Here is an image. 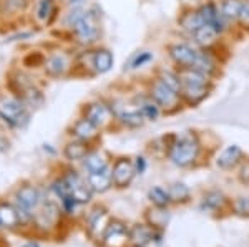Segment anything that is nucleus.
I'll return each instance as SVG.
<instances>
[{
  "instance_id": "obj_12",
  "label": "nucleus",
  "mask_w": 249,
  "mask_h": 247,
  "mask_svg": "<svg viewBox=\"0 0 249 247\" xmlns=\"http://www.w3.org/2000/svg\"><path fill=\"white\" fill-rule=\"evenodd\" d=\"M241 154H243V151H241L239 146L231 145L219 154L216 165H218L221 169H230L234 165H238V161L241 159Z\"/></svg>"
},
{
  "instance_id": "obj_6",
  "label": "nucleus",
  "mask_w": 249,
  "mask_h": 247,
  "mask_svg": "<svg viewBox=\"0 0 249 247\" xmlns=\"http://www.w3.org/2000/svg\"><path fill=\"white\" fill-rule=\"evenodd\" d=\"M111 176H113V184L118 188H124L131 182L135 176V166L130 159L120 158L115 161L113 169H111Z\"/></svg>"
},
{
  "instance_id": "obj_13",
  "label": "nucleus",
  "mask_w": 249,
  "mask_h": 247,
  "mask_svg": "<svg viewBox=\"0 0 249 247\" xmlns=\"http://www.w3.org/2000/svg\"><path fill=\"white\" fill-rule=\"evenodd\" d=\"M153 239V232L150 228L143 224H136L130 231V242L133 247H146Z\"/></svg>"
},
{
  "instance_id": "obj_30",
  "label": "nucleus",
  "mask_w": 249,
  "mask_h": 247,
  "mask_svg": "<svg viewBox=\"0 0 249 247\" xmlns=\"http://www.w3.org/2000/svg\"><path fill=\"white\" fill-rule=\"evenodd\" d=\"M27 0H3V9L9 14H18L27 9Z\"/></svg>"
},
{
  "instance_id": "obj_2",
  "label": "nucleus",
  "mask_w": 249,
  "mask_h": 247,
  "mask_svg": "<svg viewBox=\"0 0 249 247\" xmlns=\"http://www.w3.org/2000/svg\"><path fill=\"white\" fill-rule=\"evenodd\" d=\"M73 33L80 43H91L98 37V17L91 10L83 14V17L75 23Z\"/></svg>"
},
{
  "instance_id": "obj_40",
  "label": "nucleus",
  "mask_w": 249,
  "mask_h": 247,
  "mask_svg": "<svg viewBox=\"0 0 249 247\" xmlns=\"http://www.w3.org/2000/svg\"><path fill=\"white\" fill-rule=\"evenodd\" d=\"M22 247H40L37 242H27V244H23Z\"/></svg>"
},
{
  "instance_id": "obj_33",
  "label": "nucleus",
  "mask_w": 249,
  "mask_h": 247,
  "mask_svg": "<svg viewBox=\"0 0 249 247\" xmlns=\"http://www.w3.org/2000/svg\"><path fill=\"white\" fill-rule=\"evenodd\" d=\"M234 208L239 216H249V198H239L236 201Z\"/></svg>"
},
{
  "instance_id": "obj_34",
  "label": "nucleus",
  "mask_w": 249,
  "mask_h": 247,
  "mask_svg": "<svg viewBox=\"0 0 249 247\" xmlns=\"http://www.w3.org/2000/svg\"><path fill=\"white\" fill-rule=\"evenodd\" d=\"M221 201H223V196L219 193H210L204 198V206L206 208H216V206L221 204Z\"/></svg>"
},
{
  "instance_id": "obj_36",
  "label": "nucleus",
  "mask_w": 249,
  "mask_h": 247,
  "mask_svg": "<svg viewBox=\"0 0 249 247\" xmlns=\"http://www.w3.org/2000/svg\"><path fill=\"white\" fill-rule=\"evenodd\" d=\"M239 20L244 25H249V2L244 3L243 10H241V15H239Z\"/></svg>"
},
{
  "instance_id": "obj_5",
  "label": "nucleus",
  "mask_w": 249,
  "mask_h": 247,
  "mask_svg": "<svg viewBox=\"0 0 249 247\" xmlns=\"http://www.w3.org/2000/svg\"><path fill=\"white\" fill-rule=\"evenodd\" d=\"M198 53L193 47L186 45V43H176V45L170 47V57L176 65H179L181 68H191L195 65Z\"/></svg>"
},
{
  "instance_id": "obj_15",
  "label": "nucleus",
  "mask_w": 249,
  "mask_h": 247,
  "mask_svg": "<svg viewBox=\"0 0 249 247\" xmlns=\"http://www.w3.org/2000/svg\"><path fill=\"white\" fill-rule=\"evenodd\" d=\"M179 95H181L190 105H198V103L208 95L206 85H181Z\"/></svg>"
},
{
  "instance_id": "obj_29",
  "label": "nucleus",
  "mask_w": 249,
  "mask_h": 247,
  "mask_svg": "<svg viewBox=\"0 0 249 247\" xmlns=\"http://www.w3.org/2000/svg\"><path fill=\"white\" fill-rule=\"evenodd\" d=\"M163 83H166L168 86H170L171 90H175L176 93L179 95V90H181V80L176 73H171V71H163L161 77H160Z\"/></svg>"
},
{
  "instance_id": "obj_17",
  "label": "nucleus",
  "mask_w": 249,
  "mask_h": 247,
  "mask_svg": "<svg viewBox=\"0 0 249 247\" xmlns=\"http://www.w3.org/2000/svg\"><path fill=\"white\" fill-rule=\"evenodd\" d=\"M20 222H22V216H20L17 208L9 204L0 206V224L12 229V228H17Z\"/></svg>"
},
{
  "instance_id": "obj_21",
  "label": "nucleus",
  "mask_w": 249,
  "mask_h": 247,
  "mask_svg": "<svg viewBox=\"0 0 249 247\" xmlns=\"http://www.w3.org/2000/svg\"><path fill=\"white\" fill-rule=\"evenodd\" d=\"M243 7H244L243 0H223V3H221V14L226 18H239Z\"/></svg>"
},
{
  "instance_id": "obj_26",
  "label": "nucleus",
  "mask_w": 249,
  "mask_h": 247,
  "mask_svg": "<svg viewBox=\"0 0 249 247\" xmlns=\"http://www.w3.org/2000/svg\"><path fill=\"white\" fill-rule=\"evenodd\" d=\"M105 219H107V213L105 209H95L93 213L90 214L88 217V228H90V232H96L103 224H105Z\"/></svg>"
},
{
  "instance_id": "obj_20",
  "label": "nucleus",
  "mask_w": 249,
  "mask_h": 247,
  "mask_svg": "<svg viewBox=\"0 0 249 247\" xmlns=\"http://www.w3.org/2000/svg\"><path fill=\"white\" fill-rule=\"evenodd\" d=\"M193 37H195L196 43H199V45H210V43L214 42V38L218 37V32H216L214 27L204 23L203 27H199V29L193 33Z\"/></svg>"
},
{
  "instance_id": "obj_39",
  "label": "nucleus",
  "mask_w": 249,
  "mask_h": 247,
  "mask_svg": "<svg viewBox=\"0 0 249 247\" xmlns=\"http://www.w3.org/2000/svg\"><path fill=\"white\" fill-rule=\"evenodd\" d=\"M83 0H68V5H71V7H77L78 3H82Z\"/></svg>"
},
{
  "instance_id": "obj_9",
  "label": "nucleus",
  "mask_w": 249,
  "mask_h": 247,
  "mask_svg": "<svg viewBox=\"0 0 249 247\" xmlns=\"http://www.w3.org/2000/svg\"><path fill=\"white\" fill-rule=\"evenodd\" d=\"M85 118L90 123H93L96 128L105 126L111 118V111L103 103H90L85 110Z\"/></svg>"
},
{
  "instance_id": "obj_27",
  "label": "nucleus",
  "mask_w": 249,
  "mask_h": 247,
  "mask_svg": "<svg viewBox=\"0 0 249 247\" xmlns=\"http://www.w3.org/2000/svg\"><path fill=\"white\" fill-rule=\"evenodd\" d=\"M148 196H150V199L153 201V204H156L158 208H163V206H166L168 202H170V193H166L164 189L161 188H151L150 193H148Z\"/></svg>"
},
{
  "instance_id": "obj_16",
  "label": "nucleus",
  "mask_w": 249,
  "mask_h": 247,
  "mask_svg": "<svg viewBox=\"0 0 249 247\" xmlns=\"http://www.w3.org/2000/svg\"><path fill=\"white\" fill-rule=\"evenodd\" d=\"M93 66L96 73H107L113 66V53L107 49L96 50L93 55Z\"/></svg>"
},
{
  "instance_id": "obj_3",
  "label": "nucleus",
  "mask_w": 249,
  "mask_h": 247,
  "mask_svg": "<svg viewBox=\"0 0 249 247\" xmlns=\"http://www.w3.org/2000/svg\"><path fill=\"white\" fill-rule=\"evenodd\" d=\"M67 179L68 186H70V196L78 202V204H83V202H88L91 199V188L88 184V181L85 182L82 178L78 176L75 171H68V173L63 176Z\"/></svg>"
},
{
  "instance_id": "obj_18",
  "label": "nucleus",
  "mask_w": 249,
  "mask_h": 247,
  "mask_svg": "<svg viewBox=\"0 0 249 247\" xmlns=\"http://www.w3.org/2000/svg\"><path fill=\"white\" fill-rule=\"evenodd\" d=\"M63 154H65V158L68 161H80V159H85L88 154L85 141H80V139H77V141H70L65 146V149H63Z\"/></svg>"
},
{
  "instance_id": "obj_8",
  "label": "nucleus",
  "mask_w": 249,
  "mask_h": 247,
  "mask_svg": "<svg viewBox=\"0 0 249 247\" xmlns=\"http://www.w3.org/2000/svg\"><path fill=\"white\" fill-rule=\"evenodd\" d=\"M130 241V232L122 222H111L107 226L105 234H103V242L108 247H123Z\"/></svg>"
},
{
  "instance_id": "obj_7",
  "label": "nucleus",
  "mask_w": 249,
  "mask_h": 247,
  "mask_svg": "<svg viewBox=\"0 0 249 247\" xmlns=\"http://www.w3.org/2000/svg\"><path fill=\"white\" fill-rule=\"evenodd\" d=\"M151 99L161 108H168V106H173L176 103V98H178V93L175 90H171L166 83H163L161 80H156V82L151 85L150 90Z\"/></svg>"
},
{
  "instance_id": "obj_4",
  "label": "nucleus",
  "mask_w": 249,
  "mask_h": 247,
  "mask_svg": "<svg viewBox=\"0 0 249 247\" xmlns=\"http://www.w3.org/2000/svg\"><path fill=\"white\" fill-rule=\"evenodd\" d=\"M15 201H17V209L23 221V216H27L32 209H35L38 206L40 194L34 186H22L15 194Z\"/></svg>"
},
{
  "instance_id": "obj_37",
  "label": "nucleus",
  "mask_w": 249,
  "mask_h": 247,
  "mask_svg": "<svg viewBox=\"0 0 249 247\" xmlns=\"http://www.w3.org/2000/svg\"><path fill=\"white\" fill-rule=\"evenodd\" d=\"M239 179L243 182H246V184L249 182V161L243 166V168H241V171H239Z\"/></svg>"
},
{
  "instance_id": "obj_10",
  "label": "nucleus",
  "mask_w": 249,
  "mask_h": 247,
  "mask_svg": "<svg viewBox=\"0 0 249 247\" xmlns=\"http://www.w3.org/2000/svg\"><path fill=\"white\" fill-rule=\"evenodd\" d=\"M111 182H113V176L108 168L98 171V173H88V184L93 193H105L110 189Z\"/></svg>"
},
{
  "instance_id": "obj_28",
  "label": "nucleus",
  "mask_w": 249,
  "mask_h": 247,
  "mask_svg": "<svg viewBox=\"0 0 249 247\" xmlns=\"http://www.w3.org/2000/svg\"><path fill=\"white\" fill-rule=\"evenodd\" d=\"M168 193H170V198L173 201H186L190 198V189H188V186L181 184V182L173 184Z\"/></svg>"
},
{
  "instance_id": "obj_25",
  "label": "nucleus",
  "mask_w": 249,
  "mask_h": 247,
  "mask_svg": "<svg viewBox=\"0 0 249 247\" xmlns=\"http://www.w3.org/2000/svg\"><path fill=\"white\" fill-rule=\"evenodd\" d=\"M52 12H53V0H38L35 9V17L38 22H47Z\"/></svg>"
},
{
  "instance_id": "obj_11",
  "label": "nucleus",
  "mask_w": 249,
  "mask_h": 247,
  "mask_svg": "<svg viewBox=\"0 0 249 247\" xmlns=\"http://www.w3.org/2000/svg\"><path fill=\"white\" fill-rule=\"evenodd\" d=\"M43 68H45V73L48 77H62L68 68V60L63 53H53L45 60Z\"/></svg>"
},
{
  "instance_id": "obj_14",
  "label": "nucleus",
  "mask_w": 249,
  "mask_h": 247,
  "mask_svg": "<svg viewBox=\"0 0 249 247\" xmlns=\"http://www.w3.org/2000/svg\"><path fill=\"white\" fill-rule=\"evenodd\" d=\"M96 126L93 125V123H90L87 118H83V119H78L77 123L73 125V134H75V138L80 139V141H91L93 138H96Z\"/></svg>"
},
{
  "instance_id": "obj_24",
  "label": "nucleus",
  "mask_w": 249,
  "mask_h": 247,
  "mask_svg": "<svg viewBox=\"0 0 249 247\" xmlns=\"http://www.w3.org/2000/svg\"><path fill=\"white\" fill-rule=\"evenodd\" d=\"M120 118H122L123 125L130 126V128H138V126H142L143 121H144V116H143V113L140 110L124 111V113Z\"/></svg>"
},
{
  "instance_id": "obj_38",
  "label": "nucleus",
  "mask_w": 249,
  "mask_h": 247,
  "mask_svg": "<svg viewBox=\"0 0 249 247\" xmlns=\"http://www.w3.org/2000/svg\"><path fill=\"white\" fill-rule=\"evenodd\" d=\"M146 169V161H144V158H136V171L138 173H143V171Z\"/></svg>"
},
{
  "instance_id": "obj_1",
  "label": "nucleus",
  "mask_w": 249,
  "mask_h": 247,
  "mask_svg": "<svg viewBox=\"0 0 249 247\" xmlns=\"http://www.w3.org/2000/svg\"><path fill=\"white\" fill-rule=\"evenodd\" d=\"M199 145L195 136L191 134H184V136L178 138L171 146L170 158L176 166H188L198 158Z\"/></svg>"
},
{
  "instance_id": "obj_19",
  "label": "nucleus",
  "mask_w": 249,
  "mask_h": 247,
  "mask_svg": "<svg viewBox=\"0 0 249 247\" xmlns=\"http://www.w3.org/2000/svg\"><path fill=\"white\" fill-rule=\"evenodd\" d=\"M179 25H181L183 30L190 32V33H195L199 27L204 25V22H203L201 15H199V12H186V14H183L181 18H179Z\"/></svg>"
},
{
  "instance_id": "obj_22",
  "label": "nucleus",
  "mask_w": 249,
  "mask_h": 247,
  "mask_svg": "<svg viewBox=\"0 0 249 247\" xmlns=\"http://www.w3.org/2000/svg\"><path fill=\"white\" fill-rule=\"evenodd\" d=\"M193 70L199 71V73H203L204 77H210V75L213 73V71L216 70V65L214 62L208 57L206 53H198V58H196L195 65L191 66Z\"/></svg>"
},
{
  "instance_id": "obj_23",
  "label": "nucleus",
  "mask_w": 249,
  "mask_h": 247,
  "mask_svg": "<svg viewBox=\"0 0 249 247\" xmlns=\"http://www.w3.org/2000/svg\"><path fill=\"white\" fill-rule=\"evenodd\" d=\"M85 168L88 173H98V171L108 168L107 166V159L103 154L100 153H91V154H87L85 158Z\"/></svg>"
},
{
  "instance_id": "obj_32",
  "label": "nucleus",
  "mask_w": 249,
  "mask_h": 247,
  "mask_svg": "<svg viewBox=\"0 0 249 247\" xmlns=\"http://www.w3.org/2000/svg\"><path fill=\"white\" fill-rule=\"evenodd\" d=\"M153 58V53H150V51H142V53H138L133 60V63H131V68H140V66H143L144 63H148L150 60Z\"/></svg>"
},
{
  "instance_id": "obj_31",
  "label": "nucleus",
  "mask_w": 249,
  "mask_h": 247,
  "mask_svg": "<svg viewBox=\"0 0 249 247\" xmlns=\"http://www.w3.org/2000/svg\"><path fill=\"white\" fill-rule=\"evenodd\" d=\"M140 111H142L143 116L146 119H153V121H155V119L158 118V115H160V106L156 105V103H143Z\"/></svg>"
},
{
  "instance_id": "obj_35",
  "label": "nucleus",
  "mask_w": 249,
  "mask_h": 247,
  "mask_svg": "<svg viewBox=\"0 0 249 247\" xmlns=\"http://www.w3.org/2000/svg\"><path fill=\"white\" fill-rule=\"evenodd\" d=\"M83 14H85V12H82L80 9H75L73 12H70V14H68V17H67V20H65V22H67V25H70L71 29H73V27H75V23H77L78 20L83 17Z\"/></svg>"
}]
</instances>
